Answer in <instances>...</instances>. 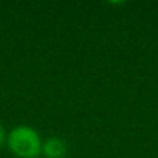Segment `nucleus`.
I'll use <instances>...</instances> for the list:
<instances>
[{
	"mask_svg": "<svg viewBox=\"0 0 158 158\" xmlns=\"http://www.w3.org/2000/svg\"><path fill=\"white\" fill-rule=\"evenodd\" d=\"M42 142L39 133L31 126L18 125L11 129L7 136V147L18 158H36L42 153Z\"/></svg>",
	"mask_w": 158,
	"mask_h": 158,
	"instance_id": "nucleus-1",
	"label": "nucleus"
},
{
	"mask_svg": "<svg viewBox=\"0 0 158 158\" xmlns=\"http://www.w3.org/2000/svg\"><path fill=\"white\" fill-rule=\"evenodd\" d=\"M42 153L46 158H64L67 154V144L60 137H49L42 144Z\"/></svg>",
	"mask_w": 158,
	"mask_h": 158,
	"instance_id": "nucleus-2",
	"label": "nucleus"
},
{
	"mask_svg": "<svg viewBox=\"0 0 158 158\" xmlns=\"http://www.w3.org/2000/svg\"><path fill=\"white\" fill-rule=\"evenodd\" d=\"M4 139H6V132H4V128L2 126V123H0V148H2L3 143H4Z\"/></svg>",
	"mask_w": 158,
	"mask_h": 158,
	"instance_id": "nucleus-3",
	"label": "nucleus"
},
{
	"mask_svg": "<svg viewBox=\"0 0 158 158\" xmlns=\"http://www.w3.org/2000/svg\"><path fill=\"white\" fill-rule=\"evenodd\" d=\"M36 158H40V157H36Z\"/></svg>",
	"mask_w": 158,
	"mask_h": 158,
	"instance_id": "nucleus-4",
	"label": "nucleus"
}]
</instances>
